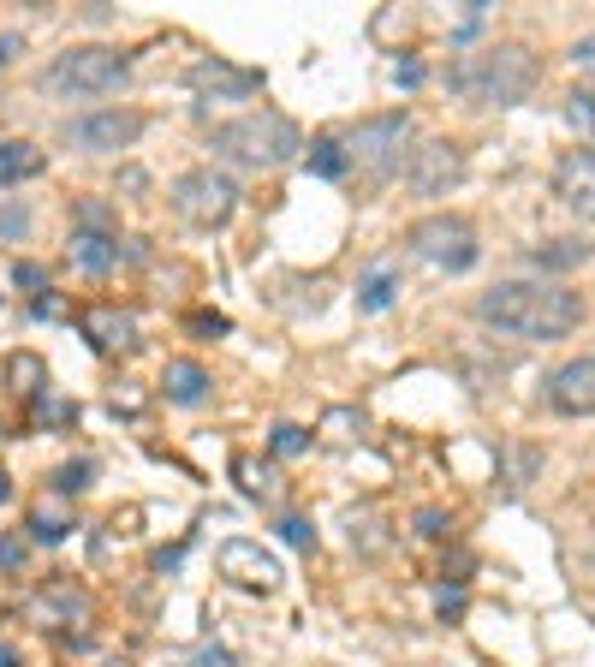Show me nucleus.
Listing matches in <instances>:
<instances>
[{
    "mask_svg": "<svg viewBox=\"0 0 595 667\" xmlns=\"http://www.w3.org/2000/svg\"><path fill=\"white\" fill-rule=\"evenodd\" d=\"M566 120H572L578 132L595 137V90H572V96H566Z\"/></svg>",
    "mask_w": 595,
    "mask_h": 667,
    "instance_id": "obj_24",
    "label": "nucleus"
},
{
    "mask_svg": "<svg viewBox=\"0 0 595 667\" xmlns=\"http://www.w3.org/2000/svg\"><path fill=\"white\" fill-rule=\"evenodd\" d=\"M476 317L512 339H566L584 322V298L554 281H500L476 298Z\"/></svg>",
    "mask_w": 595,
    "mask_h": 667,
    "instance_id": "obj_1",
    "label": "nucleus"
},
{
    "mask_svg": "<svg viewBox=\"0 0 595 667\" xmlns=\"http://www.w3.org/2000/svg\"><path fill=\"white\" fill-rule=\"evenodd\" d=\"M72 262H78L84 274H108L113 262H120V238L113 233H72Z\"/></svg>",
    "mask_w": 595,
    "mask_h": 667,
    "instance_id": "obj_16",
    "label": "nucleus"
},
{
    "mask_svg": "<svg viewBox=\"0 0 595 667\" xmlns=\"http://www.w3.org/2000/svg\"><path fill=\"white\" fill-rule=\"evenodd\" d=\"M405 245H411L423 262L447 269V274L476 269V226L464 221V215H429V221H417L411 233H405Z\"/></svg>",
    "mask_w": 595,
    "mask_h": 667,
    "instance_id": "obj_7",
    "label": "nucleus"
},
{
    "mask_svg": "<svg viewBox=\"0 0 595 667\" xmlns=\"http://www.w3.org/2000/svg\"><path fill=\"white\" fill-rule=\"evenodd\" d=\"M66 495H54V501H36L30 507V531H36V543H66L72 536V512L60 507Z\"/></svg>",
    "mask_w": 595,
    "mask_h": 667,
    "instance_id": "obj_18",
    "label": "nucleus"
},
{
    "mask_svg": "<svg viewBox=\"0 0 595 667\" xmlns=\"http://www.w3.org/2000/svg\"><path fill=\"white\" fill-rule=\"evenodd\" d=\"M161 394H168L173 406H202V399H209V370H202L197 358H173L168 370H161Z\"/></svg>",
    "mask_w": 595,
    "mask_h": 667,
    "instance_id": "obj_14",
    "label": "nucleus"
},
{
    "mask_svg": "<svg viewBox=\"0 0 595 667\" xmlns=\"http://www.w3.org/2000/svg\"><path fill=\"white\" fill-rule=\"evenodd\" d=\"M36 168H42V149L24 144V137H0V185H18Z\"/></svg>",
    "mask_w": 595,
    "mask_h": 667,
    "instance_id": "obj_17",
    "label": "nucleus"
},
{
    "mask_svg": "<svg viewBox=\"0 0 595 667\" xmlns=\"http://www.w3.org/2000/svg\"><path fill=\"white\" fill-rule=\"evenodd\" d=\"M0 501H7V471H0Z\"/></svg>",
    "mask_w": 595,
    "mask_h": 667,
    "instance_id": "obj_36",
    "label": "nucleus"
},
{
    "mask_svg": "<svg viewBox=\"0 0 595 667\" xmlns=\"http://www.w3.org/2000/svg\"><path fill=\"white\" fill-rule=\"evenodd\" d=\"M394 293H399V274L394 269H375L370 281L358 286V305L363 310H387V305H394Z\"/></svg>",
    "mask_w": 595,
    "mask_h": 667,
    "instance_id": "obj_22",
    "label": "nucleus"
},
{
    "mask_svg": "<svg viewBox=\"0 0 595 667\" xmlns=\"http://www.w3.org/2000/svg\"><path fill=\"white\" fill-rule=\"evenodd\" d=\"M548 406L566 418H595V358H572L548 375Z\"/></svg>",
    "mask_w": 595,
    "mask_h": 667,
    "instance_id": "obj_12",
    "label": "nucleus"
},
{
    "mask_svg": "<svg viewBox=\"0 0 595 667\" xmlns=\"http://www.w3.org/2000/svg\"><path fill=\"white\" fill-rule=\"evenodd\" d=\"M24 560V543H12V536H7V543H0V566H18Z\"/></svg>",
    "mask_w": 595,
    "mask_h": 667,
    "instance_id": "obj_34",
    "label": "nucleus"
},
{
    "mask_svg": "<svg viewBox=\"0 0 595 667\" xmlns=\"http://www.w3.org/2000/svg\"><path fill=\"white\" fill-rule=\"evenodd\" d=\"M24 48V36L18 30H0V66H12V54Z\"/></svg>",
    "mask_w": 595,
    "mask_h": 667,
    "instance_id": "obj_32",
    "label": "nucleus"
},
{
    "mask_svg": "<svg viewBox=\"0 0 595 667\" xmlns=\"http://www.w3.org/2000/svg\"><path fill=\"white\" fill-rule=\"evenodd\" d=\"M125 72H132V60H125L120 48L90 42V48H66V54L42 72V90L48 96H108L125 84Z\"/></svg>",
    "mask_w": 595,
    "mask_h": 667,
    "instance_id": "obj_4",
    "label": "nucleus"
},
{
    "mask_svg": "<svg viewBox=\"0 0 595 667\" xmlns=\"http://www.w3.org/2000/svg\"><path fill=\"white\" fill-rule=\"evenodd\" d=\"M464 173V149L447 144V137H435V144H417L411 161H405V185H411L417 197H441L453 192Z\"/></svg>",
    "mask_w": 595,
    "mask_h": 667,
    "instance_id": "obj_9",
    "label": "nucleus"
},
{
    "mask_svg": "<svg viewBox=\"0 0 595 667\" xmlns=\"http://www.w3.org/2000/svg\"><path fill=\"white\" fill-rule=\"evenodd\" d=\"M209 149L221 161H238V168H286V161L303 149V137H298V125L286 120V113L262 108V113H245V120L214 125Z\"/></svg>",
    "mask_w": 595,
    "mask_h": 667,
    "instance_id": "obj_3",
    "label": "nucleus"
},
{
    "mask_svg": "<svg viewBox=\"0 0 595 667\" xmlns=\"http://www.w3.org/2000/svg\"><path fill=\"white\" fill-rule=\"evenodd\" d=\"M0 233H7V238L30 233V215H24V209H0Z\"/></svg>",
    "mask_w": 595,
    "mask_h": 667,
    "instance_id": "obj_30",
    "label": "nucleus"
},
{
    "mask_svg": "<svg viewBox=\"0 0 595 667\" xmlns=\"http://www.w3.org/2000/svg\"><path fill=\"white\" fill-rule=\"evenodd\" d=\"M84 334H90L96 351H125L137 329H132V317H125V310L101 305V310H90V317H84Z\"/></svg>",
    "mask_w": 595,
    "mask_h": 667,
    "instance_id": "obj_15",
    "label": "nucleus"
},
{
    "mask_svg": "<svg viewBox=\"0 0 595 667\" xmlns=\"http://www.w3.org/2000/svg\"><path fill=\"white\" fill-rule=\"evenodd\" d=\"M572 60H578V66H595V42H578V48H572Z\"/></svg>",
    "mask_w": 595,
    "mask_h": 667,
    "instance_id": "obj_35",
    "label": "nucleus"
},
{
    "mask_svg": "<svg viewBox=\"0 0 595 667\" xmlns=\"http://www.w3.org/2000/svg\"><path fill=\"white\" fill-rule=\"evenodd\" d=\"M221 578H233V584H245V590H274L286 572H281V560H274L262 543L233 536V543H221Z\"/></svg>",
    "mask_w": 595,
    "mask_h": 667,
    "instance_id": "obj_10",
    "label": "nucleus"
},
{
    "mask_svg": "<svg viewBox=\"0 0 595 667\" xmlns=\"http://www.w3.org/2000/svg\"><path fill=\"white\" fill-rule=\"evenodd\" d=\"M36 418H42V423H72V418H78V411H72V406H66V399H54V394H42V399H36Z\"/></svg>",
    "mask_w": 595,
    "mask_h": 667,
    "instance_id": "obj_26",
    "label": "nucleus"
},
{
    "mask_svg": "<svg viewBox=\"0 0 595 667\" xmlns=\"http://www.w3.org/2000/svg\"><path fill=\"white\" fill-rule=\"evenodd\" d=\"M233 471L245 477V495H257V501H274V495H281V483H274V471H269V465H257V459H238Z\"/></svg>",
    "mask_w": 595,
    "mask_h": 667,
    "instance_id": "obj_23",
    "label": "nucleus"
},
{
    "mask_svg": "<svg viewBox=\"0 0 595 667\" xmlns=\"http://www.w3.org/2000/svg\"><path fill=\"white\" fill-rule=\"evenodd\" d=\"M269 447L281 453V459H293V453H303V447H310V435H303L298 423H281V430L269 435Z\"/></svg>",
    "mask_w": 595,
    "mask_h": 667,
    "instance_id": "obj_25",
    "label": "nucleus"
},
{
    "mask_svg": "<svg viewBox=\"0 0 595 667\" xmlns=\"http://www.w3.org/2000/svg\"><path fill=\"white\" fill-rule=\"evenodd\" d=\"M36 317H66V305H60L54 293H42V298H36Z\"/></svg>",
    "mask_w": 595,
    "mask_h": 667,
    "instance_id": "obj_33",
    "label": "nucleus"
},
{
    "mask_svg": "<svg viewBox=\"0 0 595 667\" xmlns=\"http://www.w3.org/2000/svg\"><path fill=\"white\" fill-rule=\"evenodd\" d=\"M281 536H286L293 548H315V531H310L303 519H286V524H281Z\"/></svg>",
    "mask_w": 595,
    "mask_h": 667,
    "instance_id": "obj_29",
    "label": "nucleus"
},
{
    "mask_svg": "<svg viewBox=\"0 0 595 667\" xmlns=\"http://www.w3.org/2000/svg\"><path fill=\"white\" fill-rule=\"evenodd\" d=\"M191 90L214 96V102H245V96L262 90V72L226 66V60H197V66H191Z\"/></svg>",
    "mask_w": 595,
    "mask_h": 667,
    "instance_id": "obj_13",
    "label": "nucleus"
},
{
    "mask_svg": "<svg viewBox=\"0 0 595 667\" xmlns=\"http://www.w3.org/2000/svg\"><path fill=\"white\" fill-rule=\"evenodd\" d=\"M42 358H36V351H12V363H7V382L18 387V394H30V399H42L48 387H42Z\"/></svg>",
    "mask_w": 595,
    "mask_h": 667,
    "instance_id": "obj_20",
    "label": "nucleus"
},
{
    "mask_svg": "<svg viewBox=\"0 0 595 667\" xmlns=\"http://www.w3.org/2000/svg\"><path fill=\"white\" fill-rule=\"evenodd\" d=\"M554 197H560L572 215L595 221V149H566L554 161Z\"/></svg>",
    "mask_w": 595,
    "mask_h": 667,
    "instance_id": "obj_11",
    "label": "nucleus"
},
{
    "mask_svg": "<svg viewBox=\"0 0 595 667\" xmlns=\"http://www.w3.org/2000/svg\"><path fill=\"white\" fill-rule=\"evenodd\" d=\"M66 137L84 156H113V149H132L144 137V113L137 108H101V113H78L66 125Z\"/></svg>",
    "mask_w": 595,
    "mask_h": 667,
    "instance_id": "obj_8",
    "label": "nucleus"
},
{
    "mask_svg": "<svg viewBox=\"0 0 595 667\" xmlns=\"http://www.w3.org/2000/svg\"><path fill=\"white\" fill-rule=\"evenodd\" d=\"M405 149H411V113H375L346 132V161L370 180H387L394 168H405Z\"/></svg>",
    "mask_w": 595,
    "mask_h": 667,
    "instance_id": "obj_5",
    "label": "nucleus"
},
{
    "mask_svg": "<svg viewBox=\"0 0 595 667\" xmlns=\"http://www.w3.org/2000/svg\"><path fill=\"white\" fill-rule=\"evenodd\" d=\"M346 137H315L310 144V173L315 180H346Z\"/></svg>",
    "mask_w": 595,
    "mask_h": 667,
    "instance_id": "obj_19",
    "label": "nucleus"
},
{
    "mask_svg": "<svg viewBox=\"0 0 595 667\" xmlns=\"http://www.w3.org/2000/svg\"><path fill=\"white\" fill-rule=\"evenodd\" d=\"M394 84H399V90H417V84H423V66H417V60H399V66H394Z\"/></svg>",
    "mask_w": 595,
    "mask_h": 667,
    "instance_id": "obj_31",
    "label": "nucleus"
},
{
    "mask_svg": "<svg viewBox=\"0 0 595 667\" xmlns=\"http://www.w3.org/2000/svg\"><path fill=\"white\" fill-rule=\"evenodd\" d=\"M238 197H245L238 180L221 173V168H191V173L173 180V209H179V221H191V226H226L233 209H238Z\"/></svg>",
    "mask_w": 595,
    "mask_h": 667,
    "instance_id": "obj_6",
    "label": "nucleus"
},
{
    "mask_svg": "<svg viewBox=\"0 0 595 667\" xmlns=\"http://www.w3.org/2000/svg\"><path fill=\"white\" fill-rule=\"evenodd\" d=\"M84 477H90V465H66V471L54 477V495H66V501H72V495L84 489Z\"/></svg>",
    "mask_w": 595,
    "mask_h": 667,
    "instance_id": "obj_28",
    "label": "nucleus"
},
{
    "mask_svg": "<svg viewBox=\"0 0 595 667\" xmlns=\"http://www.w3.org/2000/svg\"><path fill=\"white\" fill-rule=\"evenodd\" d=\"M447 90L476 108H512L536 90V54L524 42H495L483 54H459L447 66Z\"/></svg>",
    "mask_w": 595,
    "mask_h": 667,
    "instance_id": "obj_2",
    "label": "nucleus"
},
{
    "mask_svg": "<svg viewBox=\"0 0 595 667\" xmlns=\"http://www.w3.org/2000/svg\"><path fill=\"white\" fill-rule=\"evenodd\" d=\"M536 262L542 269H578V262H590V245L584 238H548V245H536Z\"/></svg>",
    "mask_w": 595,
    "mask_h": 667,
    "instance_id": "obj_21",
    "label": "nucleus"
},
{
    "mask_svg": "<svg viewBox=\"0 0 595 667\" xmlns=\"http://www.w3.org/2000/svg\"><path fill=\"white\" fill-rule=\"evenodd\" d=\"M12 286H24V293H36L42 298V286H48V274L36 269V262H18V269H12Z\"/></svg>",
    "mask_w": 595,
    "mask_h": 667,
    "instance_id": "obj_27",
    "label": "nucleus"
}]
</instances>
